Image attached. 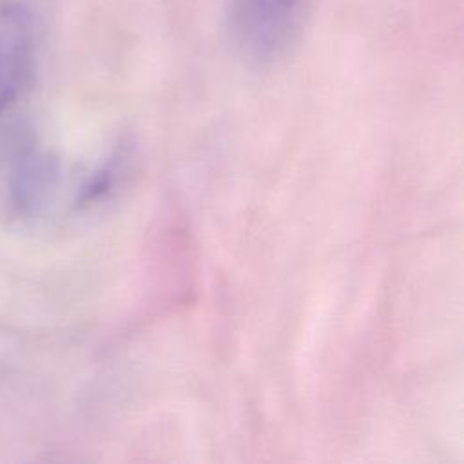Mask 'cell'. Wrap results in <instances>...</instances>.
<instances>
[{
    "label": "cell",
    "instance_id": "cell-2",
    "mask_svg": "<svg viewBox=\"0 0 464 464\" xmlns=\"http://www.w3.org/2000/svg\"><path fill=\"white\" fill-rule=\"evenodd\" d=\"M303 0H227L225 24L234 47L254 63L281 56L297 33Z\"/></svg>",
    "mask_w": 464,
    "mask_h": 464
},
{
    "label": "cell",
    "instance_id": "cell-1",
    "mask_svg": "<svg viewBox=\"0 0 464 464\" xmlns=\"http://www.w3.org/2000/svg\"><path fill=\"white\" fill-rule=\"evenodd\" d=\"M54 7L56 0H0V116L31 80Z\"/></svg>",
    "mask_w": 464,
    "mask_h": 464
}]
</instances>
